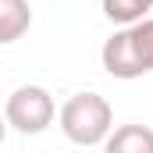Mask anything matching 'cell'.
<instances>
[{
	"instance_id": "obj_3",
	"label": "cell",
	"mask_w": 153,
	"mask_h": 153,
	"mask_svg": "<svg viewBox=\"0 0 153 153\" xmlns=\"http://www.w3.org/2000/svg\"><path fill=\"white\" fill-rule=\"evenodd\" d=\"M100 61H103V71L111 78H139L146 75V68L139 64V57H135V46H132V36H128V25L125 29H117L114 36L103 43V50H100Z\"/></svg>"
},
{
	"instance_id": "obj_8",
	"label": "cell",
	"mask_w": 153,
	"mask_h": 153,
	"mask_svg": "<svg viewBox=\"0 0 153 153\" xmlns=\"http://www.w3.org/2000/svg\"><path fill=\"white\" fill-rule=\"evenodd\" d=\"M4 139H7V117L0 114V146H4Z\"/></svg>"
},
{
	"instance_id": "obj_1",
	"label": "cell",
	"mask_w": 153,
	"mask_h": 153,
	"mask_svg": "<svg viewBox=\"0 0 153 153\" xmlns=\"http://www.w3.org/2000/svg\"><path fill=\"white\" fill-rule=\"evenodd\" d=\"M57 121L75 146H103V139L114 128V111L100 93H75L61 107Z\"/></svg>"
},
{
	"instance_id": "obj_5",
	"label": "cell",
	"mask_w": 153,
	"mask_h": 153,
	"mask_svg": "<svg viewBox=\"0 0 153 153\" xmlns=\"http://www.w3.org/2000/svg\"><path fill=\"white\" fill-rule=\"evenodd\" d=\"M103 146L111 153H153V128H146V125H121V128H114L103 139Z\"/></svg>"
},
{
	"instance_id": "obj_4",
	"label": "cell",
	"mask_w": 153,
	"mask_h": 153,
	"mask_svg": "<svg viewBox=\"0 0 153 153\" xmlns=\"http://www.w3.org/2000/svg\"><path fill=\"white\" fill-rule=\"evenodd\" d=\"M29 29H32L29 0H0V46L18 43Z\"/></svg>"
},
{
	"instance_id": "obj_7",
	"label": "cell",
	"mask_w": 153,
	"mask_h": 153,
	"mask_svg": "<svg viewBox=\"0 0 153 153\" xmlns=\"http://www.w3.org/2000/svg\"><path fill=\"white\" fill-rule=\"evenodd\" d=\"M128 36H132V46H135V57L139 64L153 71V18H139L128 25Z\"/></svg>"
},
{
	"instance_id": "obj_2",
	"label": "cell",
	"mask_w": 153,
	"mask_h": 153,
	"mask_svg": "<svg viewBox=\"0 0 153 153\" xmlns=\"http://www.w3.org/2000/svg\"><path fill=\"white\" fill-rule=\"evenodd\" d=\"M4 117H7V128L22 135H39L53 125L57 103L43 85H18L4 103Z\"/></svg>"
},
{
	"instance_id": "obj_6",
	"label": "cell",
	"mask_w": 153,
	"mask_h": 153,
	"mask_svg": "<svg viewBox=\"0 0 153 153\" xmlns=\"http://www.w3.org/2000/svg\"><path fill=\"white\" fill-rule=\"evenodd\" d=\"M146 11H153V0H103V14L114 25H132L146 18Z\"/></svg>"
}]
</instances>
